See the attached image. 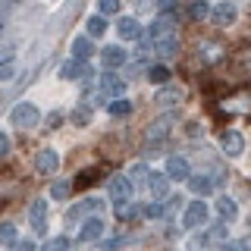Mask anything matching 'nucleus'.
I'll list each match as a JSON object with an SVG mask.
<instances>
[{
  "label": "nucleus",
  "instance_id": "nucleus-37",
  "mask_svg": "<svg viewBox=\"0 0 251 251\" xmlns=\"http://www.w3.org/2000/svg\"><path fill=\"white\" fill-rule=\"evenodd\" d=\"M223 251H245V242H226Z\"/></svg>",
  "mask_w": 251,
  "mask_h": 251
},
{
  "label": "nucleus",
  "instance_id": "nucleus-28",
  "mask_svg": "<svg viewBox=\"0 0 251 251\" xmlns=\"http://www.w3.org/2000/svg\"><path fill=\"white\" fill-rule=\"evenodd\" d=\"M129 113H132V104H129V100L116 98L113 104H110V116H129Z\"/></svg>",
  "mask_w": 251,
  "mask_h": 251
},
{
  "label": "nucleus",
  "instance_id": "nucleus-11",
  "mask_svg": "<svg viewBox=\"0 0 251 251\" xmlns=\"http://www.w3.org/2000/svg\"><path fill=\"white\" fill-rule=\"evenodd\" d=\"M100 235H104V220L91 217V220H85L82 229H78V242H94V239H100Z\"/></svg>",
  "mask_w": 251,
  "mask_h": 251
},
{
  "label": "nucleus",
  "instance_id": "nucleus-14",
  "mask_svg": "<svg viewBox=\"0 0 251 251\" xmlns=\"http://www.w3.org/2000/svg\"><path fill=\"white\" fill-rule=\"evenodd\" d=\"M126 60H129V53H126L123 47H116V44H110V47H104V50H100V63H104V66H110V69L123 66Z\"/></svg>",
  "mask_w": 251,
  "mask_h": 251
},
{
  "label": "nucleus",
  "instance_id": "nucleus-9",
  "mask_svg": "<svg viewBox=\"0 0 251 251\" xmlns=\"http://www.w3.org/2000/svg\"><path fill=\"white\" fill-rule=\"evenodd\" d=\"M145 185L151 192V198H167V192H170V179L163 173H154V170L145 176Z\"/></svg>",
  "mask_w": 251,
  "mask_h": 251
},
{
  "label": "nucleus",
  "instance_id": "nucleus-15",
  "mask_svg": "<svg viewBox=\"0 0 251 251\" xmlns=\"http://www.w3.org/2000/svg\"><path fill=\"white\" fill-rule=\"evenodd\" d=\"M104 207L98 198H85L82 204H75V207H69V214H66V220H82V217H88V214H98V210Z\"/></svg>",
  "mask_w": 251,
  "mask_h": 251
},
{
  "label": "nucleus",
  "instance_id": "nucleus-25",
  "mask_svg": "<svg viewBox=\"0 0 251 251\" xmlns=\"http://www.w3.org/2000/svg\"><path fill=\"white\" fill-rule=\"evenodd\" d=\"M41 251H69V239H66V235H53V239L44 242Z\"/></svg>",
  "mask_w": 251,
  "mask_h": 251
},
{
  "label": "nucleus",
  "instance_id": "nucleus-39",
  "mask_svg": "<svg viewBox=\"0 0 251 251\" xmlns=\"http://www.w3.org/2000/svg\"><path fill=\"white\" fill-rule=\"evenodd\" d=\"M157 6H160V10H170V6H176V0H157Z\"/></svg>",
  "mask_w": 251,
  "mask_h": 251
},
{
  "label": "nucleus",
  "instance_id": "nucleus-30",
  "mask_svg": "<svg viewBox=\"0 0 251 251\" xmlns=\"http://www.w3.org/2000/svg\"><path fill=\"white\" fill-rule=\"evenodd\" d=\"M0 242H3V245H13L16 242V226L13 223H0Z\"/></svg>",
  "mask_w": 251,
  "mask_h": 251
},
{
  "label": "nucleus",
  "instance_id": "nucleus-7",
  "mask_svg": "<svg viewBox=\"0 0 251 251\" xmlns=\"http://www.w3.org/2000/svg\"><path fill=\"white\" fill-rule=\"evenodd\" d=\"M44 220H47V201H44V198L31 201V204H28V223H31V229H35V232H44V229H47Z\"/></svg>",
  "mask_w": 251,
  "mask_h": 251
},
{
  "label": "nucleus",
  "instance_id": "nucleus-6",
  "mask_svg": "<svg viewBox=\"0 0 251 251\" xmlns=\"http://www.w3.org/2000/svg\"><path fill=\"white\" fill-rule=\"evenodd\" d=\"M182 223L188 226V229H198V226L207 223V204L204 201H192L188 204V210H185V220Z\"/></svg>",
  "mask_w": 251,
  "mask_h": 251
},
{
  "label": "nucleus",
  "instance_id": "nucleus-16",
  "mask_svg": "<svg viewBox=\"0 0 251 251\" xmlns=\"http://www.w3.org/2000/svg\"><path fill=\"white\" fill-rule=\"evenodd\" d=\"M167 179H188L192 176V170H188V160L185 157H170L167 160V173H163Z\"/></svg>",
  "mask_w": 251,
  "mask_h": 251
},
{
  "label": "nucleus",
  "instance_id": "nucleus-31",
  "mask_svg": "<svg viewBox=\"0 0 251 251\" xmlns=\"http://www.w3.org/2000/svg\"><path fill=\"white\" fill-rule=\"evenodd\" d=\"M13 75H16V66H13V60H3V63H0V82H10Z\"/></svg>",
  "mask_w": 251,
  "mask_h": 251
},
{
  "label": "nucleus",
  "instance_id": "nucleus-20",
  "mask_svg": "<svg viewBox=\"0 0 251 251\" xmlns=\"http://www.w3.org/2000/svg\"><path fill=\"white\" fill-rule=\"evenodd\" d=\"M188 188H192L195 195H207L210 188H214V179L204 176V173H201V176H188Z\"/></svg>",
  "mask_w": 251,
  "mask_h": 251
},
{
  "label": "nucleus",
  "instance_id": "nucleus-38",
  "mask_svg": "<svg viewBox=\"0 0 251 251\" xmlns=\"http://www.w3.org/2000/svg\"><path fill=\"white\" fill-rule=\"evenodd\" d=\"M60 120H63V116H60V113H50V116H47V126H50V129H53V126H57Z\"/></svg>",
  "mask_w": 251,
  "mask_h": 251
},
{
  "label": "nucleus",
  "instance_id": "nucleus-36",
  "mask_svg": "<svg viewBox=\"0 0 251 251\" xmlns=\"http://www.w3.org/2000/svg\"><path fill=\"white\" fill-rule=\"evenodd\" d=\"M88 182H94V170L82 173V179H75V188H82V185H88Z\"/></svg>",
  "mask_w": 251,
  "mask_h": 251
},
{
  "label": "nucleus",
  "instance_id": "nucleus-24",
  "mask_svg": "<svg viewBox=\"0 0 251 251\" xmlns=\"http://www.w3.org/2000/svg\"><path fill=\"white\" fill-rule=\"evenodd\" d=\"M69 120H73V126H88V123H91V107H85V104L75 107Z\"/></svg>",
  "mask_w": 251,
  "mask_h": 251
},
{
  "label": "nucleus",
  "instance_id": "nucleus-4",
  "mask_svg": "<svg viewBox=\"0 0 251 251\" xmlns=\"http://www.w3.org/2000/svg\"><path fill=\"white\" fill-rule=\"evenodd\" d=\"M173 123H176V113H167V116H160V120H154L148 126V141H151V145H160V141L170 135Z\"/></svg>",
  "mask_w": 251,
  "mask_h": 251
},
{
  "label": "nucleus",
  "instance_id": "nucleus-23",
  "mask_svg": "<svg viewBox=\"0 0 251 251\" xmlns=\"http://www.w3.org/2000/svg\"><path fill=\"white\" fill-rule=\"evenodd\" d=\"M69 192H73V182H66V179H57V182L50 185V198H53V201L69 198Z\"/></svg>",
  "mask_w": 251,
  "mask_h": 251
},
{
  "label": "nucleus",
  "instance_id": "nucleus-17",
  "mask_svg": "<svg viewBox=\"0 0 251 251\" xmlns=\"http://www.w3.org/2000/svg\"><path fill=\"white\" fill-rule=\"evenodd\" d=\"M185 98V91L179 88V85H163L160 91H157V104H163V107H170V104H179V100Z\"/></svg>",
  "mask_w": 251,
  "mask_h": 251
},
{
  "label": "nucleus",
  "instance_id": "nucleus-1",
  "mask_svg": "<svg viewBox=\"0 0 251 251\" xmlns=\"http://www.w3.org/2000/svg\"><path fill=\"white\" fill-rule=\"evenodd\" d=\"M10 123L13 126H19V129H35L38 123H41V113H38V107L35 104H16L13 107V113H10Z\"/></svg>",
  "mask_w": 251,
  "mask_h": 251
},
{
  "label": "nucleus",
  "instance_id": "nucleus-22",
  "mask_svg": "<svg viewBox=\"0 0 251 251\" xmlns=\"http://www.w3.org/2000/svg\"><path fill=\"white\" fill-rule=\"evenodd\" d=\"M145 78H148L151 85H167V82H170V69H167V66H151V69L145 73Z\"/></svg>",
  "mask_w": 251,
  "mask_h": 251
},
{
  "label": "nucleus",
  "instance_id": "nucleus-33",
  "mask_svg": "<svg viewBox=\"0 0 251 251\" xmlns=\"http://www.w3.org/2000/svg\"><path fill=\"white\" fill-rule=\"evenodd\" d=\"M145 214H148V217H160V214H163V204H160V201L148 204V207H145Z\"/></svg>",
  "mask_w": 251,
  "mask_h": 251
},
{
  "label": "nucleus",
  "instance_id": "nucleus-5",
  "mask_svg": "<svg viewBox=\"0 0 251 251\" xmlns=\"http://www.w3.org/2000/svg\"><path fill=\"white\" fill-rule=\"evenodd\" d=\"M110 198L116 204H129L132 201V182L126 176H113L110 179Z\"/></svg>",
  "mask_w": 251,
  "mask_h": 251
},
{
  "label": "nucleus",
  "instance_id": "nucleus-27",
  "mask_svg": "<svg viewBox=\"0 0 251 251\" xmlns=\"http://www.w3.org/2000/svg\"><path fill=\"white\" fill-rule=\"evenodd\" d=\"M188 16H192V19H207V16H210V6L204 3V0H195V3L188 6Z\"/></svg>",
  "mask_w": 251,
  "mask_h": 251
},
{
  "label": "nucleus",
  "instance_id": "nucleus-29",
  "mask_svg": "<svg viewBox=\"0 0 251 251\" xmlns=\"http://www.w3.org/2000/svg\"><path fill=\"white\" fill-rule=\"evenodd\" d=\"M120 13V0H98V16H113Z\"/></svg>",
  "mask_w": 251,
  "mask_h": 251
},
{
  "label": "nucleus",
  "instance_id": "nucleus-12",
  "mask_svg": "<svg viewBox=\"0 0 251 251\" xmlns=\"http://www.w3.org/2000/svg\"><path fill=\"white\" fill-rule=\"evenodd\" d=\"M235 16H239V13H235V6L229 3V0H223V3H217L214 10H210V19H214L217 25H232Z\"/></svg>",
  "mask_w": 251,
  "mask_h": 251
},
{
  "label": "nucleus",
  "instance_id": "nucleus-18",
  "mask_svg": "<svg viewBox=\"0 0 251 251\" xmlns=\"http://www.w3.org/2000/svg\"><path fill=\"white\" fill-rule=\"evenodd\" d=\"M94 53V47H91V38H75L73 41V60H78V63H85Z\"/></svg>",
  "mask_w": 251,
  "mask_h": 251
},
{
  "label": "nucleus",
  "instance_id": "nucleus-2",
  "mask_svg": "<svg viewBox=\"0 0 251 251\" xmlns=\"http://www.w3.org/2000/svg\"><path fill=\"white\" fill-rule=\"evenodd\" d=\"M126 94V78L123 75H113V73H107V75H100V82H98V98L104 100V98H123Z\"/></svg>",
  "mask_w": 251,
  "mask_h": 251
},
{
  "label": "nucleus",
  "instance_id": "nucleus-26",
  "mask_svg": "<svg viewBox=\"0 0 251 251\" xmlns=\"http://www.w3.org/2000/svg\"><path fill=\"white\" fill-rule=\"evenodd\" d=\"M85 25H88V35H104V31H107V19H104V16H91Z\"/></svg>",
  "mask_w": 251,
  "mask_h": 251
},
{
  "label": "nucleus",
  "instance_id": "nucleus-35",
  "mask_svg": "<svg viewBox=\"0 0 251 251\" xmlns=\"http://www.w3.org/2000/svg\"><path fill=\"white\" fill-rule=\"evenodd\" d=\"M13 251H35V242L25 239V242H13Z\"/></svg>",
  "mask_w": 251,
  "mask_h": 251
},
{
  "label": "nucleus",
  "instance_id": "nucleus-8",
  "mask_svg": "<svg viewBox=\"0 0 251 251\" xmlns=\"http://www.w3.org/2000/svg\"><path fill=\"white\" fill-rule=\"evenodd\" d=\"M60 75L66 78V82H82V78L91 75V69H88V63L69 60V63H63V66H60Z\"/></svg>",
  "mask_w": 251,
  "mask_h": 251
},
{
  "label": "nucleus",
  "instance_id": "nucleus-13",
  "mask_svg": "<svg viewBox=\"0 0 251 251\" xmlns=\"http://www.w3.org/2000/svg\"><path fill=\"white\" fill-rule=\"evenodd\" d=\"M220 145H223V151L229 157H239L245 151V135H242V132H223V141H220Z\"/></svg>",
  "mask_w": 251,
  "mask_h": 251
},
{
  "label": "nucleus",
  "instance_id": "nucleus-34",
  "mask_svg": "<svg viewBox=\"0 0 251 251\" xmlns=\"http://www.w3.org/2000/svg\"><path fill=\"white\" fill-rule=\"evenodd\" d=\"M6 154H10V135L0 132V157H6Z\"/></svg>",
  "mask_w": 251,
  "mask_h": 251
},
{
  "label": "nucleus",
  "instance_id": "nucleus-3",
  "mask_svg": "<svg viewBox=\"0 0 251 251\" xmlns=\"http://www.w3.org/2000/svg\"><path fill=\"white\" fill-rule=\"evenodd\" d=\"M57 167H60V154L53 151V148H44V151H38V157H35V170L41 173V176H53V173H57Z\"/></svg>",
  "mask_w": 251,
  "mask_h": 251
},
{
  "label": "nucleus",
  "instance_id": "nucleus-32",
  "mask_svg": "<svg viewBox=\"0 0 251 251\" xmlns=\"http://www.w3.org/2000/svg\"><path fill=\"white\" fill-rule=\"evenodd\" d=\"M129 176H132V179H129V182H145V176H148V170H145V167H141V163H138V167H132V170H129Z\"/></svg>",
  "mask_w": 251,
  "mask_h": 251
},
{
  "label": "nucleus",
  "instance_id": "nucleus-10",
  "mask_svg": "<svg viewBox=\"0 0 251 251\" xmlns=\"http://www.w3.org/2000/svg\"><path fill=\"white\" fill-rule=\"evenodd\" d=\"M154 53L157 57H176L179 53V38L176 35H160V38H154Z\"/></svg>",
  "mask_w": 251,
  "mask_h": 251
},
{
  "label": "nucleus",
  "instance_id": "nucleus-19",
  "mask_svg": "<svg viewBox=\"0 0 251 251\" xmlns=\"http://www.w3.org/2000/svg\"><path fill=\"white\" fill-rule=\"evenodd\" d=\"M120 38H123V41H138V38H141V25L135 19H123L120 22Z\"/></svg>",
  "mask_w": 251,
  "mask_h": 251
},
{
  "label": "nucleus",
  "instance_id": "nucleus-21",
  "mask_svg": "<svg viewBox=\"0 0 251 251\" xmlns=\"http://www.w3.org/2000/svg\"><path fill=\"white\" fill-rule=\"evenodd\" d=\"M217 214L223 220H235V214H239V207H235V201L229 198V195H223V198L217 201Z\"/></svg>",
  "mask_w": 251,
  "mask_h": 251
}]
</instances>
